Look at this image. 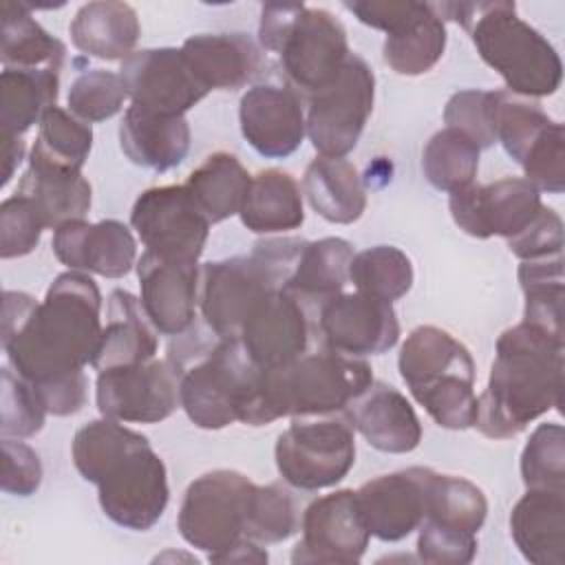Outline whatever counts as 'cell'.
I'll list each match as a JSON object with an SVG mask.
<instances>
[{"label":"cell","instance_id":"obj_1","mask_svg":"<svg viewBox=\"0 0 565 565\" xmlns=\"http://www.w3.org/2000/svg\"><path fill=\"white\" fill-rule=\"evenodd\" d=\"M102 331V294L84 271L60 274L40 302L24 291H4L2 349L9 366L35 388L84 373Z\"/></svg>","mask_w":565,"mask_h":565},{"label":"cell","instance_id":"obj_9","mask_svg":"<svg viewBox=\"0 0 565 565\" xmlns=\"http://www.w3.org/2000/svg\"><path fill=\"white\" fill-rule=\"evenodd\" d=\"M256 483L243 472L218 468L196 477L181 501L177 527L183 541L214 561L247 539Z\"/></svg>","mask_w":565,"mask_h":565},{"label":"cell","instance_id":"obj_18","mask_svg":"<svg viewBox=\"0 0 565 565\" xmlns=\"http://www.w3.org/2000/svg\"><path fill=\"white\" fill-rule=\"evenodd\" d=\"M119 75L132 104L161 115H185L207 95L174 46L135 51Z\"/></svg>","mask_w":565,"mask_h":565},{"label":"cell","instance_id":"obj_28","mask_svg":"<svg viewBox=\"0 0 565 565\" xmlns=\"http://www.w3.org/2000/svg\"><path fill=\"white\" fill-rule=\"evenodd\" d=\"M159 331L148 320L141 300L126 289H113L108 296L106 327L93 360V369L106 371L150 362L159 349Z\"/></svg>","mask_w":565,"mask_h":565},{"label":"cell","instance_id":"obj_32","mask_svg":"<svg viewBox=\"0 0 565 565\" xmlns=\"http://www.w3.org/2000/svg\"><path fill=\"white\" fill-rule=\"evenodd\" d=\"M238 216L241 223L254 234L298 230L305 223L302 190L285 170H260L256 177H252Z\"/></svg>","mask_w":565,"mask_h":565},{"label":"cell","instance_id":"obj_25","mask_svg":"<svg viewBox=\"0 0 565 565\" xmlns=\"http://www.w3.org/2000/svg\"><path fill=\"white\" fill-rule=\"evenodd\" d=\"M179 49L207 93L243 88L260 68L258 44L245 33H199Z\"/></svg>","mask_w":565,"mask_h":565},{"label":"cell","instance_id":"obj_54","mask_svg":"<svg viewBox=\"0 0 565 565\" xmlns=\"http://www.w3.org/2000/svg\"><path fill=\"white\" fill-rule=\"evenodd\" d=\"M267 552L260 547V543L252 539H243L227 552L218 554L212 563H267Z\"/></svg>","mask_w":565,"mask_h":565},{"label":"cell","instance_id":"obj_26","mask_svg":"<svg viewBox=\"0 0 565 565\" xmlns=\"http://www.w3.org/2000/svg\"><path fill=\"white\" fill-rule=\"evenodd\" d=\"M510 536L534 565L565 563V492L532 490L510 512Z\"/></svg>","mask_w":565,"mask_h":565},{"label":"cell","instance_id":"obj_13","mask_svg":"<svg viewBox=\"0 0 565 565\" xmlns=\"http://www.w3.org/2000/svg\"><path fill=\"white\" fill-rule=\"evenodd\" d=\"M95 402L102 417L124 424H159L181 406L179 371L168 360L99 371Z\"/></svg>","mask_w":565,"mask_h":565},{"label":"cell","instance_id":"obj_27","mask_svg":"<svg viewBox=\"0 0 565 565\" xmlns=\"http://www.w3.org/2000/svg\"><path fill=\"white\" fill-rule=\"evenodd\" d=\"M15 194L29 199L44 227L51 230L84 218L93 201L90 183L84 179L82 170L55 166L33 152Z\"/></svg>","mask_w":565,"mask_h":565},{"label":"cell","instance_id":"obj_51","mask_svg":"<svg viewBox=\"0 0 565 565\" xmlns=\"http://www.w3.org/2000/svg\"><path fill=\"white\" fill-rule=\"evenodd\" d=\"M508 249L521 260H536L563 254V221L561 216L543 205L536 218L516 236L508 238Z\"/></svg>","mask_w":565,"mask_h":565},{"label":"cell","instance_id":"obj_6","mask_svg":"<svg viewBox=\"0 0 565 565\" xmlns=\"http://www.w3.org/2000/svg\"><path fill=\"white\" fill-rule=\"evenodd\" d=\"M371 384L373 369L362 358L329 349L305 353L282 369L263 371L260 393L247 426H267L280 417L342 413Z\"/></svg>","mask_w":565,"mask_h":565},{"label":"cell","instance_id":"obj_19","mask_svg":"<svg viewBox=\"0 0 565 565\" xmlns=\"http://www.w3.org/2000/svg\"><path fill=\"white\" fill-rule=\"evenodd\" d=\"M238 124L245 141L267 159L294 154L307 137L302 97L287 82L247 88L238 104Z\"/></svg>","mask_w":565,"mask_h":565},{"label":"cell","instance_id":"obj_8","mask_svg":"<svg viewBox=\"0 0 565 565\" xmlns=\"http://www.w3.org/2000/svg\"><path fill=\"white\" fill-rule=\"evenodd\" d=\"M258 42L280 57L285 82L300 97L333 82L351 55L344 24L331 11L302 2H265Z\"/></svg>","mask_w":565,"mask_h":565},{"label":"cell","instance_id":"obj_42","mask_svg":"<svg viewBox=\"0 0 565 565\" xmlns=\"http://www.w3.org/2000/svg\"><path fill=\"white\" fill-rule=\"evenodd\" d=\"M93 148L90 124L77 119L71 110L53 106L40 121L33 154L71 170H82Z\"/></svg>","mask_w":565,"mask_h":565},{"label":"cell","instance_id":"obj_17","mask_svg":"<svg viewBox=\"0 0 565 565\" xmlns=\"http://www.w3.org/2000/svg\"><path fill=\"white\" fill-rule=\"evenodd\" d=\"M311 331L309 307L287 289H274L252 309L238 342L258 369L274 371L307 353Z\"/></svg>","mask_w":565,"mask_h":565},{"label":"cell","instance_id":"obj_39","mask_svg":"<svg viewBox=\"0 0 565 565\" xmlns=\"http://www.w3.org/2000/svg\"><path fill=\"white\" fill-rule=\"evenodd\" d=\"M516 276L525 296L523 320L563 338V254L523 260Z\"/></svg>","mask_w":565,"mask_h":565},{"label":"cell","instance_id":"obj_38","mask_svg":"<svg viewBox=\"0 0 565 565\" xmlns=\"http://www.w3.org/2000/svg\"><path fill=\"white\" fill-rule=\"evenodd\" d=\"M479 146L455 128L437 130L422 152L426 181L439 192H459L475 183L479 170Z\"/></svg>","mask_w":565,"mask_h":565},{"label":"cell","instance_id":"obj_5","mask_svg":"<svg viewBox=\"0 0 565 565\" xmlns=\"http://www.w3.org/2000/svg\"><path fill=\"white\" fill-rule=\"evenodd\" d=\"M435 9L441 20H455L468 31L479 57L503 77L508 93L536 99L561 88L556 49L519 18L514 2H441Z\"/></svg>","mask_w":565,"mask_h":565},{"label":"cell","instance_id":"obj_36","mask_svg":"<svg viewBox=\"0 0 565 565\" xmlns=\"http://www.w3.org/2000/svg\"><path fill=\"white\" fill-rule=\"evenodd\" d=\"M249 183V172L234 154L214 152L190 172L185 188L210 225H214L241 212Z\"/></svg>","mask_w":565,"mask_h":565},{"label":"cell","instance_id":"obj_48","mask_svg":"<svg viewBox=\"0 0 565 565\" xmlns=\"http://www.w3.org/2000/svg\"><path fill=\"white\" fill-rule=\"evenodd\" d=\"M492 106L494 90H459L446 102L444 121L448 128H455L470 137L479 146V150H486L497 143L492 128Z\"/></svg>","mask_w":565,"mask_h":565},{"label":"cell","instance_id":"obj_53","mask_svg":"<svg viewBox=\"0 0 565 565\" xmlns=\"http://www.w3.org/2000/svg\"><path fill=\"white\" fill-rule=\"evenodd\" d=\"M344 9H349L362 24L388 35L417 18L424 2H344Z\"/></svg>","mask_w":565,"mask_h":565},{"label":"cell","instance_id":"obj_10","mask_svg":"<svg viewBox=\"0 0 565 565\" xmlns=\"http://www.w3.org/2000/svg\"><path fill=\"white\" fill-rule=\"evenodd\" d=\"M276 468L291 488L313 492L340 483L355 463V435L342 417H294L278 435Z\"/></svg>","mask_w":565,"mask_h":565},{"label":"cell","instance_id":"obj_34","mask_svg":"<svg viewBox=\"0 0 565 565\" xmlns=\"http://www.w3.org/2000/svg\"><path fill=\"white\" fill-rule=\"evenodd\" d=\"M60 73L51 68H2L0 126L2 135L22 137L55 106Z\"/></svg>","mask_w":565,"mask_h":565},{"label":"cell","instance_id":"obj_16","mask_svg":"<svg viewBox=\"0 0 565 565\" xmlns=\"http://www.w3.org/2000/svg\"><path fill=\"white\" fill-rule=\"evenodd\" d=\"M541 192L525 179L505 177L494 183H472L448 199L452 221L468 236L505 241L523 232L541 212Z\"/></svg>","mask_w":565,"mask_h":565},{"label":"cell","instance_id":"obj_3","mask_svg":"<svg viewBox=\"0 0 565 565\" xmlns=\"http://www.w3.org/2000/svg\"><path fill=\"white\" fill-rule=\"evenodd\" d=\"M563 338L532 322L505 329L494 349L486 391L477 397L475 428L488 439H510L561 406Z\"/></svg>","mask_w":565,"mask_h":565},{"label":"cell","instance_id":"obj_12","mask_svg":"<svg viewBox=\"0 0 565 565\" xmlns=\"http://www.w3.org/2000/svg\"><path fill=\"white\" fill-rule=\"evenodd\" d=\"M130 225L148 252L179 263H199L210 236V221L185 185L143 190L130 210Z\"/></svg>","mask_w":565,"mask_h":565},{"label":"cell","instance_id":"obj_24","mask_svg":"<svg viewBox=\"0 0 565 565\" xmlns=\"http://www.w3.org/2000/svg\"><path fill=\"white\" fill-rule=\"evenodd\" d=\"M190 137L185 115H161L137 104L126 108L119 126V146L126 159L154 172L181 166L190 150Z\"/></svg>","mask_w":565,"mask_h":565},{"label":"cell","instance_id":"obj_11","mask_svg":"<svg viewBox=\"0 0 565 565\" xmlns=\"http://www.w3.org/2000/svg\"><path fill=\"white\" fill-rule=\"evenodd\" d=\"M375 75L358 53H351L324 88L307 97V137L320 157L344 159L373 113Z\"/></svg>","mask_w":565,"mask_h":565},{"label":"cell","instance_id":"obj_21","mask_svg":"<svg viewBox=\"0 0 565 565\" xmlns=\"http://www.w3.org/2000/svg\"><path fill=\"white\" fill-rule=\"evenodd\" d=\"M141 307L161 335H181L194 327L199 307V263L166 260L143 252L137 260Z\"/></svg>","mask_w":565,"mask_h":565},{"label":"cell","instance_id":"obj_45","mask_svg":"<svg viewBox=\"0 0 565 565\" xmlns=\"http://www.w3.org/2000/svg\"><path fill=\"white\" fill-rule=\"evenodd\" d=\"M126 99L128 90L121 75L104 68H93L75 77L66 97L68 110L86 124L115 117Z\"/></svg>","mask_w":565,"mask_h":565},{"label":"cell","instance_id":"obj_4","mask_svg":"<svg viewBox=\"0 0 565 565\" xmlns=\"http://www.w3.org/2000/svg\"><path fill=\"white\" fill-rule=\"evenodd\" d=\"M192 329L177 335L168 362L179 371L181 408L205 430H221L234 422L247 424L256 406L263 369L245 353L238 340H194Z\"/></svg>","mask_w":565,"mask_h":565},{"label":"cell","instance_id":"obj_22","mask_svg":"<svg viewBox=\"0 0 565 565\" xmlns=\"http://www.w3.org/2000/svg\"><path fill=\"white\" fill-rule=\"evenodd\" d=\"M51 247L68 269L104 278H121L137 265V241L117 218L64 223L53 232Z\"/></svg>","mask_w":565,"mask_h":565},{"label":"cell","instance_id":"obj_41","mask_svg":"<svg viewBox=\"0 0 565 565\" xmlns=\"http://www.w3.org/2000/svg\"><path fill=\"white\" fill-rule=\"evenodd\" d=\"M413 263L395 245H375L358 252L349 267V280L355 291L395 302L413 287Z\"/></svg>","mask_w":565,"mask_h":565},{"label":"cell","instance_id":"obj_47","mask_svg":"<svg viewBox=\"0 0 565 565\" xmlns=\"http://www.w3.org/2000/svg\"><path fill=\"white\" fill-rule=\"evenodd\" d=\"M539 192L561 194L565 190V128L554 121L525 152L519 163Z\"/></svg>","mask_w":565,"mask_h":565},{"label":"cell","instance_id":"obj_2","mask_svg":"<svg viewBox=\"0 0 565 565\" xmlns=\"http://www.w3.org/2000/svg\"><path fill=\"white\" fill-rule=\"evenodd\" d=\"M71 455L82 479L97 486L99 508L115 525L146 532L163 516L168 470L146 435L117 419H93L77 428Z\"/></svg>","mask_w":565,"mask_h":565},{"label":"cell","instance_id":"obj_33","mask_svg":"<svg viewBox=\"0 0 565 565\" xmlns=\"http://www.w3.org/2000/svg\"><path fill=\"white\" fill-rule=\"evenodd\" d=\"M353 256V245L347 238L327 236L320 241H307L282 289L300 298L307 307H320L344 291Z\"/></svg>","mask_w":565,"mask_h":565},{"label":"cell","instance_id":"obj_29","mask_svg":"<svg viewBox=\"0 0 565 565\" xmlns=\"http://www.w3.org/2000/svg\"><path fill=\"white\" fill-rule=\"evenodd\" d=\"M77 51L97 60H126L139 40V18L128 2L97 0L82 4L68 24Z\"/></svg>","mask_w":565,"mask_h":565},{"label":"cell","instance_id":"obj_31","mask_svg":"<svg viewBox=\"0 0 565 565\" xmlns=\"http://www.w3.org/2000/svg\"><path fill=\"white\" fill-rule=\"evenodd\" d=\"M311 210L329 223H355L366 210V192L355 166L347 159L316 157L302 177Z\"/></svg>","mask_w":565,"mask_h":565},{"label":"cell","instance_id":"obj_49","mask_svg":"<svg viewBox=\"0 0 565 565\" xmlns=\"http://www.w3.org/2000/svg\"><path fill=\"white\" fill-rule=\"evenodd\" d=\"M44 223L29 199L13 194L0 205V256L4 260L31 254L42 236Z\"/></svg>","mask_w":565,"mask_h":565},{"label":"cell","instance_id":"obj_35","mask_svg":"<svg viewBox=\"0 0 565 565\" xmlns=\"http://www.w3.org/2000/svg\"><path fill=\"white\" fill-rule=\"evenodd\" d=\"M66 46L53 38L20 2L2 4L0 60L4 68H51L62 71Z\"/></svg>","mask_w":565,"mask_h":565},{"label":"cell","instance_id":"obj_23","mask_svg":"<svg viewBox=\"0 0 565 565\" xmlns=\"http://www.w3.org/2000/svg\"><path fill=\"white\" fill-rule=\"evenodd\" d=\"M342 413L351 428L380 452L406 455L422 441V424L415 408L406 395L386 382L373 380Z\"/></svg>","mask_w":565,"mask_h":565},{"label":"cell","instance_id":"obj_20","mask_svg":"<svg viewBox=\"0 0 565 565\" xmlns=\"http://www.w3.org/2000/svg\"><path fill=\"white\" fill-rule=\"evenodd\" d=\"M430 472L433 468L411 466L380 475L355 490L371 536L384 543H397L422 525L426 519Z\"/></svg>","mask_w":565,"mask_h":565},{"label":"cell","instance_id":"obj_50","mask_svg":"<svg viewBox=\"0 0 565 565\" xmlns=\"http://www.w3.org/2000/svg\"><path fill=\"white\" fill-rule=\"evenodd\" d=\"M417 556L430 565H466L477 556V534L424 519L417 527Z\"/></svg>","mask_w":565,"mask_h":565},{"label":"cell","instance_id":"obj_52","mask_svg":"<svg viewBox=\"0 0 565 565\" xmlns=\"http://www.w3.org/2000/svg\"><path fill=\"white\" fill-rule=\"evenodd\" d=\"M2 490L15 497H31L42 483L38 452L13 437H2Z\"/></svg>","mask_w":565,"mask_h":565},{"label":"cell","instance_id":"obj_7","mask_svg":"<svg viewBox=\"0 0 565 565\" xmlns=\"http://www.w3.org/2000/svg\"><path fill=\"white\" fill-rule=\"evenodd\" d=\"M305 238L258 241L249 256L210 260L201 267L199 309L205 327L221 340H238L252 309L289 280Z\"/></svg>","mask_w":565,"mask_h":565},{"label":"cell","instance_id":"obj_40","mask_svg":"<svg viewBox=\"0 0 565 565\" xmlns=\"http://www.w3.org/2000/svg\"><path fill=\"white\" fill-rule=\"evenodd\" d=\"M488 516V499L463 477L430 472L426 519L446 527L477 534Z\"/></svg>","mask_w":565,"mask_h":565},{"label":"cell","instance_id":"obj_55","mask_svg":"<svg viewBox=\"0 0 565 565\" xmlns=\"http://www.w3.org/2000/svg\"><path fill=\"white\" fill-rule=\"evenodd\" d=\"M24 139L22 137H9L2 135V185H7L15 172V168L22 163L24 159Z\"/></svg>","mask_w":565,"mask_h":565},{"label":"cell","instance_id":"obj_15","mask_svg":"<svg viewBox=\"0 0 565 565\" xmlns=\"http://www.w3.org/2000/svg\"><path fill=\"white\" fill-rule=\"evenodd\" d=\"M316 329L324 349L351 358L382 355L402 333L393 305L360 291H342L322 302Z\"/></svg>","mask_w":565,"mask_h":565},{"label":"cell","instance_id":"obj_37","mask_svg":"<svg viewBox=\"0 0 565 565\" xmlns=\"http://www.w3.org/2000/svg\"><path fill=\"white\" fill-rule=\"evenodd\" d=\"M446 24L435 4L424 2V9L402 29L386 35L382 55L384 62L406 77L428 73L446 51Z\"/></svg>","mask_w":565,"mask_h":565},{"label":"cell","instance_id":"obj_43","mask_svg":"<svg viewBox=\"0 0 565 565\" xmlns=\"http://www.w3.org/2000/svg\"><path fill=\"white\" fill-rule=\"evenodd\" d=\"M521 479L532 490L565 492V430L556 422L539 424L521 452Z\"/></svg>","mask_w":565,"mask_h":565},{"label":"cell","instance_id":"obj_30","mask_svg":"<svg viewBox=\"0 0 565 565\" xmlns=\"http://www.w3.org/2000/svg\"><path fill=\"white\" fill-rule=\"evenodd\" d=\"M397 369L411 393L446 375H477L466 344L435 324H422L406 335Z\"/></svg>","mask_w":565,"mask_h":565},{"label":"cell","instance_id":"obj_44","mask_svg":"<svg viewBox=\"0 0 565 565\" xmlns=\"http://www.w3.org/2000/svg\"><path fill=\"white\" fill-rule=\"evenodd\" d=\"M300 530V510L296 497L282 483L256 486L249 521H247V539L269 545L282 543L291 539Z\"/></svg>","mask_w":565,"mask_h":565},{"label":"cell","instance_id":"obj_46","mask_svg":"<svg viewBox=\"0 0 565 565\" xmlns=\"http://www.w3.org/2000/svg\"><path fill=\"white\" fill-rule=\"evenodd\" d=\"M49 411L33 384L20 377L9 364L2 369V437H33L44 428Z\"/></svg>","mask_w":565,"mask_h":565},{"label":"cell","instance_id":"obj_14","mask_svg":"<svg viewBox=\"0 0 565 565\" xmlns=\"http://www.w3.org/2000/svg\"><path fill=\"white\" fill-rule=\"evenodd\" d=\"M302 536L291 552L294 563H360L371 532L355 490L342 488L311 501L300 519Z\"/></svg>","mask_w":565,"mask_h":565}]
</instances>
